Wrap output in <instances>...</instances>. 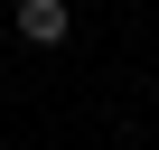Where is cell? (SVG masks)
<instances>
[{"label": "cell", "instance_id": "obj_1", "mask_svg": "<svg viewBox=\"0 0 159 150\" xmlns=\"http://www.w3.org/2000/svg\"><path fill=\"white\" fill-rule=\"evenodd\" d=\"M66 28H75V10H66V0H19V38H28V47H56Z\"/></svg>", "mask_w": 159, "mask_h": 150}]
</instances>
